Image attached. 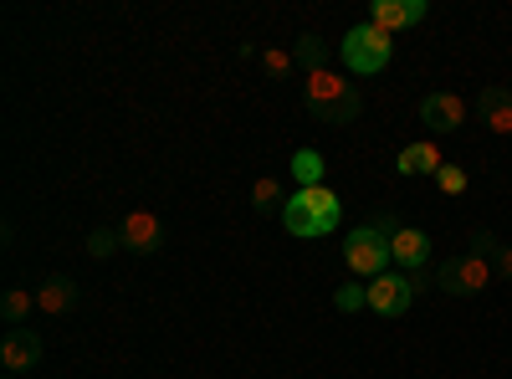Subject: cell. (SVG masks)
<instances>
[{
  "label": "cell",
  "instance_id": "cell-1",
  "mask_svg": "<svg viewBox=\"0 0 512 379\" xmlns=\"http://www.w3.org/2000/svg\"><path fill=\"white\" fill-rule=\"evenodd\" d=\"M338 216H344V200H338V190L328 185H313V190H297L287 195L282 205V231L287 236H303V241H318L338 226Z\"/></svg>",
  "mask_w": 512,
  "mask_h": 379
},
{
  "label": "cell",
  "instance_id": "cell-2",
  "mask_svg": "<svg viewBox=\"0 0 512 379\" xmlns=\"http://www.w3.org/2000/svg\"><path fill=\"white\" fill-rule=\"evenodd\" d=\"M303 98H308V108H313L318 118H328V123H354V118L364 113V98L354 93V82H349L344 72H333V67H318V72L303 77Z\"/></svg>",
  "mask_w": 512,
  "mask_h": 379
},
{
  "label": "cell",
  "instance_id": "cell-3",
  "mask_svg": "<svg viewBox=\"0 0 512 379\" xmlns=\"http://www.w3.org/2000/svg\"><path fill=\"white\" fill-rule=\"evenodd\" d=\"M390 231H395L390 216L364 221V226L349 231V241H344V267H349L359 282H374L379 272H390Z\"/></svg>",
  "mask_w": 512,
  "mask_h": 379
},
{
  "label": "cell",
  "instance_id": "cell-4",
  "mask_svg": "<svg viewBox=\"0 0 512 379\" xmlns=\"http://www.w3.org/2000/svg\"><path fill=\"white\" fill-rule=\"evenodd\" d=\"M338 52H344V67H349V72L374 77V72L390 67V57H395V36H384L379 26L359 21V26L344 31V47H338Z\"/></svg>",
  "mask_w": 512,
  "mask_h": 379
},
{
  "label": "cell",
  "instance_id": "cell-5",
  "mask_svg": "<svg viewBox=\"0 0 512 379\" xmlns=\"http://www.w3.org/2000/svg\"><path fill=\"white\" fill-rule=\"evenodd\" d=\"M492 282H497V267H492V257H482V251H461V257H451L436 272V287L451 292V298H477V292H487Z\"/></svg>",
  "mask_w": 512,
  "mask_h": 379
},
{
  "label": "cell",
  "instance_id": "cell-6",
  "mask_svg": "<svg viewBox=\"0 0 512 379\" xmlns=\"http://www.w3.org/2000/svg\"><path fill=\"white\" fill-rule=\"evenodd\" d=\"M415 292H420L415 277H405V272H379V277L369 282V313H379V318H405V308L415 303Z\"/></svg>",
  "mask_w": 512,
  "mask_h": 379
},
{
  "label": "cell",
  "instance_id": "cell-7",
  "mask_svg": "<svg viewBox=\"0 0 512 379\" xmlns=\"http://www.w3.org/2000/svg\"><path fill=\"white\" fill-rule=\"evenodd\" d=\"M118 241H123V251H134V257H154L164 246V226H159L154 210H128L118 221Z\"/></svg>",
  "mask_w": 512,
  "mask_h": 379
},
{
  "label": "cell",
  "instance_id": "cell-8",
  "mask_svg": "<svg viewBox=\"0 0 512 379\" xmlns=\"http://www.w3.org/2000/svg\"><path fill=\"white\" fill-rule=\"evenodd\" d=\"M466 98L461 93H431V98H420V123L431 134H456L461 123H466Z\"/></svg>",
  "mask_w": 512,
  "mask_h": 379
},
{
  "label": "cell",
  "instance_id": "cell-9",
  "mask_svg": "<svg viewBox=\"0 0 512 379\" xmlns=\"http://www.w3.org/2000/svg\"><path fill=\"white\" fill-rule=\"evenodd\" d=\"M390 262L400 272H420L425 262H431V236H425L420 226H395L390 231Z\"/></svg>",
  "mask_w": 512,
  "mask_h": 379
},
{
  "label": "cell",
  "instance_id": "cell-10",
  "mask_svg": "<svg viewBox=\"0 0 512 379\" xmlns=\"http://www.w3.org/2000/svg\"><path fill=\"white\" fill-rule=\"evenodd\" d=\"M425 21V0H374L369 6V26H379L384 36H400L405 26Z\"/></svg>",
  "mask_w": 512,
  "mask_h": 379
},
{
  "label": "cell",
  "instance_id": "cell-11",
  "mask_svg": "<svg viewBox=\"0 0 512 379\" xmlns=\"http://www.w3.org/2000/svg\"><path fill=\"white\" fill-rule=\"evenodd\" d=\"M0 364H6L11 374H26L41 364V339L31 328H6V344H0Z\"/></svg>",
  "mask_w": 512,
  "mask_h": 379
},
{
  "label": "cell",
  "instance_id": "cell-12",
  "mask_svg": "<svg viewBox=\"0 0 512 379\" xmlns=\"http://www.w3.org/2000/svg\"><path fill=\"white\" fill-rule=\"evenodd\" d=\"M77 308V282L72 277H47L36 287V313H47V318H67Z\"/></svg>",
  "mask_w": 512,
  "mask_h": 379
},
{
  "label": "cell",
  "instance_id": "cell-13",
  "mask_svg": "<svg viewBox=\"0 0 512 379\" xmlns=\"http://www.w3.org/2000/svg\"><path fill=\"white\" fill-rule=\"evenodd\" d=\"M441 144L436 139H420V144H405L400 149V175H441Z\"/></svg>",
  "mask_w": 512,
  "mask_h": 379
},
{
  "label": "cell",
  "instance_id": "cell-14",
  "mask_svg": "<svg viewBox=\"0 0 512 379\" xmlns=\"http://www.w3.org/2000/svg\"><path fill=\"white\" fill-rule=\"evenodd\" d=\"M482 123L492 134H512V88H482Z\"/></svg>",
  "mask_w": 512,
  "mask_h": 379
},
{
  "label": "cell",
  "instance_id": "cell-15",
  "mask_svg": "<svg viewBox=\"0 0 512 379\" xmlns=\"http://www.w3.org/2000/svg\"><path fill=\"white\" fill-rule=\"evenodd\" d=\"M292 175H297V185H303V190H313V185H323V175H328V159H323L318 149H297V154H292Z\"/></svg>",
  "mask_w": 512,
  "mask_h": 379
},
{
  "label": "cell",
  "instance_id": "cell-16",
  "mask_svg": "<svg viewBox=\"0 0 512 379\" xmlns=\"http://www.w3.org/2000/svg\"><path fill=\"white\" fill-rule=\"evenodd\" d=\"M36 308V292L31 287H6V298H0V318H6L11 328H21Z\"/></svg>",
  "mask_w": 512,
  "mask_h": 379
},
{
  "label": "cell",
  "instance_id": "cell-17",
  "mask_svg": "<svg viewBox=\"0 0 512 379\" xmlns=\"http://www.w3.org/2000/svg\"><path fill=\"white\" fill-rule=\"evenodd\" d=\"M251 205H256V216H282L287 195H282V185H277L272 175H262V180L251 185Z\"/></svg>",
  "mask_w": 512,
  "mask_h": 379
},
{
  "label": "cell",
  "instance_id": "cell-18",
  "mask_svg": "<svg viewBox=\"0 0 512 379\" xmlns=\"http://www.w3.org/2000/svg\"><path fill=\"white\" fill-rule=\"evenodd\" d=\"M333 308H338V313H359V308H369V282L354 277L349 287H338V292H333Z\"/></svg>",
  "mask_w": 512,
  "mask_h": 379
},
{
  "label": "cell",
  "instance_id": "cell-19",
  "mask_svg": "<svg viewBox=\"0 0 512 379\" xmlns=\"http://www.w3.org/2000/svg\"><path fill=\"white\" fill-rule=\"evenodd\" d=\"M292 57H297V62H303L308 72H318V67H328V47H323V41H318V36H297V47H292Z\"/></svg>",
  "mask_w": 512,
  "mask_h": 379
},
{
  "label": "cell",
  "instance_id": "cell-20",
  "mask_svg": "<svg viewBox=\"0 0 512 379\" xmlns=\"http://www.w3.org/2000/svg\"><path fill=\"white\" fill-rule=\"evenodd\" d=\"M113 251H123V241H118V226H98L93 236H88V257H113Z\"/></svg>",
  "mask_w": 512,
  "mask_h": 379
},
{
  "label": "cell",
  "instance_id": "cell-21",
  "mask_svg": "<svg viewBox=\"0 0 512 379\" xmlns=\"http://www.w3.org/2000/svg\"><path fill=\"white\" fill-rule=\"evenodd\" d=\"M436 185H441V195H466V190H472V175H466L461 164H441Z\"/></svg>",
  "mask_w": 512,
  "mask_h": 379
},
{
  "label": "cell",
  "instance_id": "cell-22",
  "mask_svg": "<svg viewBox=\"0 0 512 379\" xmlns=\"http://www.w3.org/2000/svg\"><path fill=\"white\" fill-rule=\"evenodd\" d=\"M292 62H297V57H292V52H282V47H267V52H262V67H267L272 77H287V72H292Z\"/></svg>",
  "mask_w": 512,
  "mask_h": 379
},
{
  "label": "cell",
  "instance_id": "cell-23",
  "mask_svg": "<svg viewBox=\"0 0 512 379\" xmlns=\"http://www.w3.org/2000/svg\"><path fill=\"white\" fill-rule=\"evenodd\" d=\"M492 267H497V277H512V246H497L492 251Z\"/></svg>",
  "mask_w": 512,
  "mask_h": 379
}]
</instances>
